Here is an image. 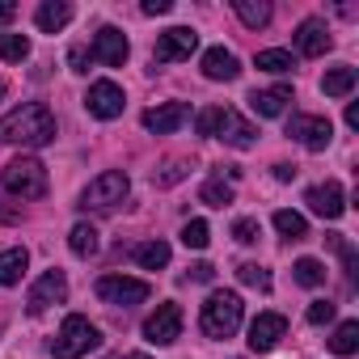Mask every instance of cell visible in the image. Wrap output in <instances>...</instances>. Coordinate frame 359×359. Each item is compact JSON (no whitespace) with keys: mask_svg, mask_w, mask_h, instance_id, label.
I'll use <instances>...</instances> for the list:
<instances>
[{"mask_svg":"<svg viewBox=\"0 0 359 359\" xmlns=\"http://www.w3.org/2000/svg\"><path fill=\"white\" fill-rule=\"evenodd\" d=\"M55 140V114L43 102H26L0 118V144H18V148H47Z\"/></svg>","mask_w":359,"mask_h":359,"instance_id":"cell-1","label":"cell"},{"mask_svg":"<svg viewBox=\"0 0 359 359\" xmlns=\"http://www.w3.org/2000/svg\"><path fill=\"white\" fill-rule=\"evenodd\" d=\"M195 127H199V135L224 140V144H233V148H254V144H258V127H254L250 118H241L237 110H229V106H208V110H199Z\"/></svg>","mask_w":359,"mask_h":359,"instance_id":"cell-2","label":"cell"},{"mask_svg":"<svg viewBox=\"0 0 359 359\" xmlns=\"http://www.w3.org/2000/svg\"><path fill=\"white\" fill-rule=\"evenodd\" d=\"M241 317H245L241 296L220 287V292H212V296L203 300L199 325H203V334H208V338H233V334H237V325H241Z\"/></svg>","mask_w":359,"mask_h":359,"instance_id":"cell-3","label":"cell"},{"mask_svg":"<svg viewBox=\"0 0 359 359\" xmlns=\"http://www.w3.org/2000/svg\"><path fill=\"white\" fill-rule=\"evenodd\" d=\"M0 187H5L13 199H43L47 195V165L39 156H18L5 165L0 173Z\"/></svg>","mask_w":359,"mask_h":359,"instance_id":"cell-4","label":"cell"},{"mask_svg":"<svg viewBox=\"0 0 359 359\" xmlns=\"http://www.w3.org/2000/svg\"><path fill=\"white\" fill-rule=\"evenodd\" d=\"M97 346H102L97 325H93L89 317L72 313V317H64V325H60V334H55V342H51V355H55V359H81V355H89V351H97Z\"/></svg>","mask_w":359,"mask_h":359,"instance_id":"cell-5","label":"cell"},{"mask_svg":"<svg viewBox=\"0 0 359 359\" xmlns=\"http://www.w3.org/2000/svg\"><path fill=\"white\" fill-rule=\"evenodd\" d=\"M127 191H131V177L123 169H106V173H97L93 182L85 187L81 208L85 212H110V208H118L127 199Z\"/></svg>","mask_w":359,"mask_h":359,"instance_id":"cell-6","label":"cell"},{"mask_svg":"<svg viewBox=\"0 0 359 359\" xmlns=\"http://www.w3.org/2000/svg\"><path fill=\"white\" fill-rule=\"evenodd\" d=\"M287 135H292L296 144H304L309 152H321V148H330V140H334V123H330L325 114H292V118H287Z\"/></svg>","mask_w":359,"mask_h":359,"instance_id":"cell-7","label":"cell"},{"mask_svg":"<svg viewBox=\"0 0 359 359\" xmlns=\"http://www.w3.org/2000/svg\"><path fill=\"white\" fill-rule=\"evenodd\" d=\"M97 296H102L106 304L131 309V304H144V300L152 296V287H148L144 279H131V275H102V279H97Z\"/></svg>","mask_w":359,"mask_h":359,"instance_id":"cell-8","label":"cell"},{"mask_svg":"<svg viewBox=\"0 0 359 359\" xmlns=\"http://www.w3.org/2000/svg\"><path fill=\"white\" fill-rule=\"evenodd\" d=\"M199 51V34L191 26H173L165 34H156V47H152V60L156 64H177V60H191Z\"/></svg>","mask_w":359,"mask_h":359,"instance_id":"cell-9","label":"cell"},{"mask_svg":"<svg viewBox=\"0 0 359 359\" xmlns=\"http://www.w3.org/2000/svg\"><path fill=\"white\" fill-rule=\"evenodd\" d=\"M144 338H148L152 346L177 342V338H182V309H177L173 300L156 304V313H148V321H144Z\"/></svg>","mask_w":359,"mask_h":359,"instance_id":"cell-10","label":"cell"},{"mask_svg":"<svg viewBox=\"0 0 359 359\" xmlns=\"http://www.w3.org/2000/svg\"><path fill=\"white\" fill-rule=\"evenodd\" d=\"M64 300H68V275L51 266V271H43V275H39V283L30 287V296H26V309L39 317V313H47L51 304H64Z\"/></svg>","mask_w":359,"mask_h":359,"instance_id":"cell-11","label":"cell"},{"mask_svg":"<svg viewBox=\"0 0 359 359\" xmlns=\"http://www.w3.org/2000/svg\"><path fill=\"white\" fill-rule=\"evenodd\" d=\"M127 51H131L127 34H123L118 26H102V30L93 34L89 60H97V64H106V68H123V64H127Z\"/></svg>","mask_w":359,"mask_h":359,"instance_id":"cell-12","label":"cell"},{"mask_svg":"<svg viewBox=\"0 0 359 359\" xmlns=\"http://www.w3.org/2000/svg\"><path fill=\"white\" fill-rule=\"evenodd\" d=\"M123 89L114 85V81H93L89 85V93H85V110L93 114V118H102V123H110V118H118L123 114Z\"/></svg>","mask_w":359,"mask_h":359,"instance_id":"cell-13","label":"cell"},{"mask_svg":"<svg viewBox=\"0 0 359 359\" xmlns=\"http://www.w3.org/2000/svg\"><path fill=\"white\" fill-rule=\"evenodd\" d=\"M304 203H309V212L313 216H321V220H338L342 212H346V195H342V182H321V187H313L309 195H304Z\"/></svg>","mask_w":359,"mask_h":359,"instance_id":"cell-14","label":"cell"},{"mask_svg":"<svg viewBox=\"0 0 359 359\" xmlns=\"http://www.w3.org/2000/svg\"><path fill=\"white\" fill-rule=\"evenodd\" d=\"M283 334H287V317H283V313H258L254 325H250V351L266 355V351L279 346Z\"/></svg>","mask_w":359,"mask_h":359,"instance_id":"cell-15","label":"cell"},{"mask_svg":"<svg viewBox=\"0 0 359 359\" xmlns=\"http://www.w3.org/2000/svg\"><path fill=\"white\" fill-rule=\"evenodd\" d=\"M330 47H334V39H330V26H325L321 18H309V22L296 26V51H300V55L317 60V55H325Z\"/></svg>","mask_w":359,"mask_h":359,"instance_id":"cell-16","label":"cell"},{"mask_svg":"<svg viewBox=\"0 0 359 359\" xmlns=\"http://www.w3.org/2000/svg\"><path fill=\"white\" fill-rule=\"evenodd\" d=\"M191 118V106L187 102H165V106H152L148 114H144V127L148 131H156V135H169V131H177Z\"/></svg>","mask_w":359,"mask_h":359,"instance_id":"cell-17","label":"cell"},{"mask_svg":"<svg viewBox=\"0 0 359 359\" xmlns=\"http://www.w3.org/2000/svg\"><path fill=\"white\" fill-rule=\"evenodd\" d=\"M203 76L208 81H237L241 76V60L229 47H208L203 51Z\"/></svg>","mask_w":359,"mask_h":359,"instance_id":"cell-18","label":"cell"},{"mask_svg":"<svg viewBox=\"0 0 359 359\" xmlns=\"http://www.w3.org/2000/svg\"><path fill=\"white\" fill-rule=\"evenodd\" d=\"M287 102H292V89H287V85H275V89H258V93H250V110H254L258 118H279V114L287 110Z\"/></svg>","mask_w":359,"mask_h":359,"instance_id":"cell-19","label":"cell"},{"mask_svg":"<svg viewBox=\"0 0 359 359\" xmlns=\"http://www.w3.org/2000/svg\"><path fill=\"white\" fill-rule=\"evenodd\" d=\"M68 22H72V5H68V0H43L39 13H34V26L43 34H60Z\"/></svg>","mask_w":359,"mask_h":359,"instance_id":"cell-20","label":"cell"},{"mask_svg":"<svg viewBox=\"0 0 359 359\" xmlns=\"http://www.w3.org/2000/svg\"><path fill=\"white\" fill-rule=\"evenodd\" d=\"M26 266H30V254H26L22 245H13V250H0V287H13V283H22Z\"/></svg>","mask_w":359,"mask_h":359,"instance_id":"cell-21","label":"cell"},{"mask_svg":"<svg viewBox=\"0 0 359 359\" xmlns=\"http://www.w3.org/2000/svg\"><path fill=\"white\" fill-rule=\"evenodd\" d=\"M355 81H359V72H355L351 64H338V68H330V72L321 76V93H325V97H351Z\"/></svg>","mask_w":359,"mask_h":359,"instance_id":"cell-22","label":"cell"},{"mask_svg":"<svg viewBox=\"0 0 359 359\" xmlns=\"http://www.w3.org/2000/svg\"><path fill=\"white\" fill-rule=\"evenodd\" d=\"M68 250H72L76 258H93V254L102 250L97 229H93V224H72V233H68Z\"/></svg>","mask_w":359,"mask_h":359,"instance_id":"cell-23","label":"cell"},{"mask_svg":"<svg viewBox=\"0 0 359 359\" xmlns=\"http://www.w3.org/2000/svg\"><path fill=\"white\" fill-rule=\"evenodd\" d=\"M233 13L250 26V30H262L271 22V5L266 0H233Z\"/></svg>","mask_w":359,"mask_h":359,"instance_id":"cell-24","label":"cell"},{"mask_svg":"<svg viewBox=\"0 0 359 359\" xmlns=\"http://www.w3.org/2000/svg\"><path fill=\"white\" fill-rule=\"evenodd\" d=\"M131 258H135L144 271H161V266H169V245H165V241H144V245L131 250Z\"/></svg>","mask_w":359,"mask_h":359,"instance_id":"cell-25","label":"cell"},{"mask_svg":"<svg viewBox=\"0 0 359 359\" xmlns=\"http://www.w3.org/2000/svg\"><path fill=\"white\" fill-rule=\"evenodd\" d=\"M199 203H208V208H229V203H233V182H224L220 173L208 177L203 191H199Z\"/></svg>","mask_w":359,"mask_h":359,"instance_id":"cell-26","label":"cell"},{"mask_svg":"<svg viewBox=\"0 0 359 359\" xmlns=\"http://www.w3.org/2000/svg\"><path fill=\"white\" fill-rule=\"evenodd\" d=\"M330 351L342 355V359L355 355V351H359V321H342V325L334 330V338H330Z\"/></svg>","mask_w":359,"mask_h":359,"instance_id":"cell-27","label":"cell"},{"mask_svg":"<svg viewBox=\"0 0 359 359\" xmlns=\"http://www.w3.org/2000/svg\"><path fill=\"white\" fill-rule=\"evenodd\" d=\"M275 229L287 237V241H300V237H309V220L300 216V212H275Z\"/></svg>","mask_w":359,"mask_h":359,"instance_id":"cell-28","label":"cell"},{"mask_svg":"<svg viewBox=\"0 0 359 359\" xmlns=\"http://www.w3.org/2000/svg\"><path fill=\"white\" fill-rule=\"evenodd\" d=\"M30 55V39L26 34H0V60L5 64H22Z\"/></svg>","mask_w":359,"mask_h":359,"instance_id":"cell-29","label":"cell"},{"mask_svg":"<svg viewBox=\"0 0 359 359\" xmlns=\"http://www.w3.org/2000/svg\"><path fill=\"white\" fill-rule=\"evenodd\" d=\"M262 72H292V51H279V47H271V51H258V60H254Z\"/></svg>","mask_w":359,"mask_h":359,"instance_id":"cell-30","label":"cell"},{"mask_svg":"<svg viewBox=\"0 0 359 359\" xmlns=\"http://www.w3.org/2000/svg\"><path fill=\"white\" fill-rule=\"evenodd\" d=\"M208 241H212L208 220H187V224H182V245H187V250H208Z\"/></svg>","mask_w":359,"mask_h":359,"instance_id":"cell-31","label":"cell"},{"mask_svg":"<svg viewBox=\"0 0 359 359\" xmlns=\"http://www.w3.org/2000/svg\"><path fill=\"white\" fill-rule=\"evenodd\" d=\"M296 283H300V287H321V283H325V266H321L317 258H300V262H296Z\"/></svg>","mask_w":359,"mask_h":359,"instance_id":"cell-32","label":"cell"},{"mask_svg":"<svg viewBox=\"0 0 359 359\" xmlns=\"http://www.w3.org/2000/svg\"><path fill=\"white\" fill-rule=\"evenodd\" d=\"M237 279H241L245 287L271 292V271H266V266H258V262H241V266H237Z\"/></svg>","mask_w":359,"mask_h":359,"instance_id":"cell-33","label":"cell"},{"mask_svg":"<svg viewBox=\"0 0 359 359\" xmlns=\"http://www.w3.org/2000/svg\"><path fill=\"white\" fill-rule=\"evenodd\" d=\"M187 161H165L161 169H152V187H173V182H182L187 177Z\"/></svg>","mask_w":359,"mask_h":359,"instance_id":"cell-34","label":"cell"},{"mask_svg":"<svg viewBox=\"0 0 359 359\" xmlns=\"http://www.w3.org/2000/svg\"><path fill=\"white\" fill-rule=\"evenodd\" d=\"M258 233H262V229H258V220H254V216H241V220L233 224V237H237L241 245H254V241H258Z\"/></svg>","mask_w":359,"mask_h":359,"instance_id":"cell-35","label":"cell"},{"mask_svg":"<svg viewBox=\"0 0 359 359\" xmlns=\"http://www.w3.org/2000/svg\"><path fill=\"white\" fill-rule=\"evenodd\" d=\"M309 321H313V325L334 321V304H330V300H313V304H309Z\"/></svg>","mask_w":359,"mask_h":359,"instance_id":"cell-36","label":"cell"},{"mask_svg":"<svg viewBox=\"0 0 359 359\" xmlns=\"http://www.w3.org/2000/svg\"><path fill=\"white\" fill-rule=\"evenodd\" d=\"M187 279H195V283H212V279H216V266H212V262H195Z\"/></svg>","mask_w":359,"mask_h":359,"instance_id":"cell-37","label":"cell"},{"mask_svg":"<svg viewBox=\"0 0 359 359\" xmlns=\"http://www.w3.org/2000/svg\"><path fill=\"white\" fill-rule=\"evenodd\" d=\"M68 64H72V72H89V51L85 47H72L68 51Z\"/></svg>","mask_w":359,"mask_h":359,"instance_id":"cell-38","label":"cell"},{"mask_svg":"<svg viewBox=\"0 0 359 359\" xmlns=\"http://www.w3.org/2000/svg\"><path fill=\"white\" fill-rule=\"evenodd\" d=\"M148 18H161V13H169L173 9V0H144V5H140Z\"/></svg>","mask_w":359,"mask_h":359,"instance_id":"cell-39","label":"cell"},{"mask_svg":"<svg viewBox=\"0 0 359 359\" xmlns=\"http://www.w3.org/2000/svg\"><path fill=\"white\" fill-rule=\"evenodd\" d=\"M18 18V5H13V0H0V26H9Z\"/></svg>","mask_w":359,"mask_h":359,"instance_id":"cell-40","label":"cell"},{"mask_svg":"<svg viewBox=\"0 0 359 359\" xmlns=\"http://www.w3.org/2000/svg\"><path fill=\"white\" fill-rule=\"evenodd\" d=\"M275 177H279V182H292V177H296V165L279 161V165H275Z\"/></svg>","mask_w":359,"mask_h":359,"instance_id":"cell-41","label":"cell"},{"mask_svg":"<svg viewBox=\"0 0 359 359\" xmlns=\"http://www.w3.org/2000/svg\"><path fill=\"white\" fill-rule=\"evenodd\" d=\"M346 127H359V106L355 102H346Z\"/></svg>","mask_w":359,"mask_h":359,"instance_id":"cell-42","label":"cell"},{"mask_svg":"<svg viewBox=\"0 0 359 359\" xmlns=\"http://www.w3.org/2000/svg\"><path fill=\"white\" fill-rule=\"evenodd\" d=\"M123 359H152V355H144V351H131V355H123Z\"/></svg>","mask_w":359,"mask_h":359,"instance_id":"cell-43","label":"cell"},{"mask_svg":"<svg viewBox=\"0 0 359 359\" xmlns=\"http://www.w3.org/2000/svg\"><path fill=\"white\" fill-rule=\"evenodd\" d=\"M0 97H5V81H0Z\"/></svg>","mask_w":359,"mask_h":359,"instance_id":"cell-44","label":"cell"}]
</instances>
